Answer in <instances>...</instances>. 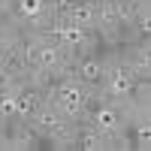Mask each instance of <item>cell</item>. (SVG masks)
Returning a JSON list of instances; mask_svg holds the SVG:
<instances>
[{"label": "cell", "mask_w": 151, "mask_h": 151, "mask_svg": "<svg viewBox=\"0 0 151 151\" xmlns=\"http://www.w3.org/2000/svg\"><path fill=\"white\" fill-rule=\"evenodd\" d=\"M88 97H91V88H85L79 79H58L52 91V103L60 109L64 118L76 121L88 112Z\"/></svg>", "instance_id": "obj_1"}, {"label": "cell", "mask_w": 151, "mask_h": 151, "mask_svg": "<svg viewBox=\"0 0 151 151\" xmlns=\"http://www.w3.org/2000/svg\"><path fill=\"white\" fill-rule=\"evenodd\" d=\"M88 115V124L106 136V148H115V142L121 139V124H124V112L115 100H106V103H97Z\"/></svg>", "instance_id": "obj_2"}, {"label": "cell", "mask_w": 151, "mask_h": 151, "mask_svg": "<svg viewBox=\"0 0 151 151\" xmlns=\"http://www.w3.org/2000/svg\"><path fill=\"white\" fill-rule=\"evenodd\" d=\"M106 79H103V91L109 100H115V103H124L133 91H136V79L127 73V67H124V60H106Z\"/></svg>", "instance_id": "obj_3"}, {"label": "cell", "mask_w": 151, "mask_h": 151, "mask_svg": "<svg viewBox=\"0 0 151 151\" xmlns=\"http://www.w3.org/2000/svg\"><path fill=\"white\" fill-rule=\"evenodd\" d=\"M106 58H97V55H85L82 60H76V79H79L85 88H100L106 79Z\"/></svg>", "instance_id": "obj_4"}, {"label": "cell", "mask_w": 151, "mask_h": 151, "mask_svg": "<svg viewBox=\"0 0 151 151\" xmlns=\"http://www.w3.org/2000/svg\"><path fill=\"white\" fill-rule=\"evenodd\" d=\"M64 18L85 27V30H97V0H76L64 12Z\"/></svg>", "instance_id": "obj_5"}, {"label": "cell", "mask_w": 151, "mask_h": 151, "mask_svg": "<svg viewBox=\"0 0 151 151\" xmlns=\"http://www.w3.org/2000/svg\"><path fill=\"white\" fill-rule=\"evenodd\" d=\"M42 12H45V0H15L12 3V18L27 21V24L42 18Z\"/></svg>", "instance_id": "obj_6"}, {"label": "cell", "mask_w": 151, "mask_h": 151, "mask_svg": "<svg viewBox=\"0 0 151 151\" xmlns=\"http://www.w3.org/2000/svg\"><path fill=\"white\" fill-rule=\"evenodd\" d=\"M76 148H82V151H100V148H106V136L97 133L91 124H88L85 130H76Z\"/></svg>", "instance_id": "obj_7"}, {"label": "cell", "mask_w": 151, "mask_h": 151, "mask_svg": "<svg viewBox=\"0 0 151 151\" xmlns=\"http://www.w3.org/2000/svg\"><path fill=\"white\" fill-rule=\"evenodd\" d=\"M3 70H9V58H6L3 52H0V73H3Z\"/></svg>", "instance_id": "obj_8"}]
</instances>
